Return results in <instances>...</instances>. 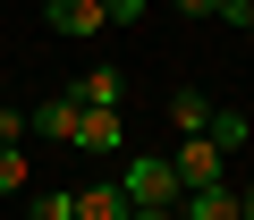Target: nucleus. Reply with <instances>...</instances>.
<instances>
[{
  "label": "nucleus",
  "instance_id": "15",
  "mask_svg": "<svg viewBox=\"0 0 254 220\" xmlns=\"http://www.w3.org/2000/svg\"><path fill=\"white\" fill-rule=\"evenodd\" d=\"M102 17H110V26H136V17H144V0H102Z\"/></svg>",
  "mask_w": 254,
  "mask_h": 220
},
{
  "label": "nucleus",
  "instance_id": "5",
  "mask_svg": "<svg viewBox=\"0 0 254 220\" xmlns=\"http://www.w3.org/2000/svg\"><path fill=\"white\" fill-rule=\"evenodd\" d=\"M68 102H85V110H119L127 102V68H110V59H93L76 85H68Z\"/></svg>",
  "mask_w": 254,
  "mask_h": 220
},
{
  "label": "nucleus",
  "instance_id": "19",
  "mask_svg": "<svg viewBox=\"0 0 254 220\" xmlns=\"http://www.w3.org/2000/svg\"><path fill=\"white\" fill-rule=\"evenodd\" d=\"M0 102H9V85H0Z\"/></svg>",
  "mask_w": 254,
  "mask_h": 220
},
{
  "label": "nucleus",
  "instance_id": "3",
  "mask_svg": "<svg viewBox=\"0 0 254 220\" xmlns=\"http://www.w3.org/2000/svg\"><path fill=\"white\" fill-rule=\"evenodd\" d=\"M220 144L212 136H178V153H170V169H178V186H220Z\"/></svg>",
  "mask_w": 254,
  "mask_h": 220
},
{
  "label": "nucleus",
  "instance_id": "14",
  "mask_svg": "<svg viewBox=\"0 0 254 220\" xmlns=\"http://www.w3.org/2000/svg\"><path fill=\"white\" fill-rule=\"evenodd\" d=\"M0 144H26V110L17 102H0Z\"/></svg>",
  "mask_w": 254,
  "mask_h": 220
},
{
  "label": "nucleus",
  "instance_id": "13",
  "mask_svg": "<svg viewBox=\"0 0 254 220\" xmlns=\"http://www.w3.org/2000/svg\"><path fill=\"white\" fill-rule=\"evenodd\" d=\"M220 26H237V34L254 43V0H220Z\"/></svg>",
  "mask_w": 254,
  "mask_h": 220
},
{
  "label": "nucleus",
  "instance_id": "6",
  "mask_svg": "<svg viewBox=\"0 0 254 220\" xmlns=\"http://www.w3.org/2000/svg\"><path fill=\"white\" fill-rule=\"evenodd\" d=\"M68 220H127V195H119V178H93L85 195H68Z\"/></svg>",
  "mask_w": 254,
  "mask_h": 220
},
{
  "label": "nucleus",
  "instance_id": "12",
  "mask_svg": "<svg viewBox=\"0 0 254 220\" xmlns=\"http://www.w3.org/2000/svg\"><path fill=\"white\" fill-rule=\"evenodd\" d=\"M26 178H34V169H26V153H17V144H0V195H17Z\"/></svg>",
  "mask_w": 254,
  "mask_h": 220
},
{
  "label": "nucleus",
  "instance_id": "11",
  "mask_svg": "<svg viewBox=\"0 0 254 220\" xmlns=\"http://www.w3.org/2000/svg\"><path fill=\"white\" fill-rule=\"evenodd\" d=\"M26 220H68V195H60V186H34V195H26Z\"/></svg>",
  "mask_w": 254,
  "mask_h": 220
},
{
  "label": "nucleus",
  "instance_id": "4",
  "mask_svg": "<svg viewBox=\"0 0 254 220\" xmlns=\"http://www.w3.org/2000/svg\"><path fill=\"white\" fill-rule=\"evenodd\" d=\"M43 26H51V34H68V43H93L110 17H102V0H43Z\"/></svg>",
  "mask_w": 254,
  "mask_h": 220
},
{
  "label": "nucleus",
  "instance_id": "16",
  "mask_svg": "<svg viewBox=\"0 0 254 220\" xmlns=\"http://www.w3.org/2000/svg\"><path fill=\"white\" fill-rule=\"evenodd\" d=\"M127 220H178V203H127Z\"/></svg>",
  "mask_w": 254,
  "mask_h": 220
},
{
  "label": "nucleus",
  "instance_id": "7",
  "mask_svg": "<svg viewBox=\"0 0 254 220\" xmlns=\"http://www.w3.org/2000/svg\"><path fill=\"white\" fill-rule=\"evenodd\" d=\"M68 127H76V102H68V93H51V102H34V110H26V136L68 144Z\"/></svg>",
  "mask_w": 254,
  "mask_h": 220
},
{
  "label": "nucleus",
  "instance_id": "2",
  "mask_svg": "<svg viewBox=\"0 0 254 220\" xmlns=\"http://www.w3.org/2000/svg\"><path fill=\"white\" fill-rule=\"evenodd\" d=\"M68 153H93V161H119V153H127V119H119V110H85V102H76V127H68Z\"/></svg>",
  "mask_w": 254,
  "mask_h": 220
},
{
  "label": "nucleus",
  "instance_id": "9",
  "mask_svg": "<svg viewBox=\"0 0 254 220\" xmlns=\"http://www.w3.org/2000/svg\"><path fill=\"white\" fill-rule=\"evenodd\" d=\"M170 127H178V136H203V127H212V93L178 85V93H170Z\"/></svg>",
  "mask_w": 254,
  "mask_h": 220
},
{
  "label": "nucleus",
  "instance_id": "10",
  "mask_svg": "<svg viewBox=\"0 0 254 220\" xmlns=\"http://www.w3.org/2000/svg\"><path fill=\"white\" fill-rule=\"evenodd\" d=\"M203 136H212L220 153H237V144H246L254 127H246V110H212V127H203Z\"/></svg>",
  "mask_w": 254,
  "mask_h": 220
},
{
  "label": "nucleus",
  "instance_id": "8",
  "mask_svg": "<svg viewBox=\"0 0 254 220\" xmlns=\"http://www.w3.org/2000/svg\"><path fill=\"white\" fill-rule=\"evenodd\" d=\"M178 220H237V195L229 186H187L178 195Z\"/></svg>",
  "mask_w": 254,
  "mask_h": 220
},
{
  "label": "nucleus",
  "instance_id": "18",
  "mask_svg": "<svg viewBox=\"0 0 254 220\" xmlns=\"http://www.w3.org/2000/svg\"><path fill=\"white\" fill-rule=\"evenodd\" d=\"M237 220H254V186H246V195H237Z\"/></svg>",
  "mask_w": 254,
  "mask_h": 220
},
{
  "label": "nucleus",
  "instance_id": "17",
  "mask_svg": "<svg viewBox=\"0 0 254 220\" xmlns=\"http://www.w3.org/2000/svg\"><path fill=\"white\" fill-rule=\"evenodd\" d=\"M178 17H220V0H178Z\"/></svg>",
  "mask_w": 254,
  "mask_h": 220
},
{
  "label": "nucleus",
  "instance_id": "1",
  "mask_svg": "<svg viewBox=\"0 0 254 220\" xmlns=\"http://www.w3.org/2000/svg\"><path fill=\"white\" fill-rule=\"evenodd\" d=\"M119 195L127 203H178L187 186H178L170 153H119Z\"/></svg>",
  "mask_w": 254,
  "mask_h": 220
}]
</instances>
